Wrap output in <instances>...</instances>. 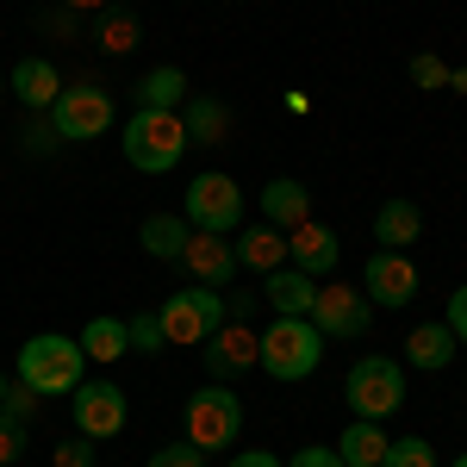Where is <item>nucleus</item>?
<instances>
[{
    "instance_id": "f257e3e1",
    "label": "nucleus",
    "mask_w": 467,
    "mask_h": 467,
    "mask_svg": "<svg viewBox=\"0 0 467 467\" xmlns=\"http://www.w3.org/2000/svg\"><path fill=\"white\" fill-rule=\"evenodd\" d=\"M13 374H19V387H32L37 399H57V393H75V387L88 380V356H81L75 337L44 330V337H26V343H19Z\"/></svg>"
},
{
    "instance_id": "f03ea898",
    "label": "nucleus",
    "mask_w": 467,
    "mask_h": 467,
    "mask_svg": "<svg viewBox=\"0 0 467 467\" xmlns=\"http://www.w3.org/2000/svg\"><path fill=\"white\" fill-rule=\"evenodd\" d=\"M119 144H125V162H131L138 175H169L181 156H187L181 112H131L125 131H119Z\"/></svg>"
},
{
    "instance_id": "7ed1b4c3",
    "label": "nucleus",
    "mask_w": 467,
    "mask_h": 467,
    "mask_svg": "<svg viewBox=\"0 0 467 467\" xmlns=\"http://www.w3.org/2000/svg\"><path fill=\"white\" fill-rule=\"evenodd\" d=\"M262 337V368L275 374V380H306V374H318L324 361V330L312 318H275L268 330H255Z\"/></svg>"
},
{
    "instance_id": "20e7f679",
    "label": "nucleus",
    "mask_w": 467,
    "mask_h": 467,
    "mask_svg": "<svg viewBox=\"0 0 467 467\" xmlns=\"http://www.w3.org/2000/svg\"><path fill=\"white\" fill-rule=\"evenodd\" d=\"M156 318H162L169 349H175V343H181V349H200L218 324H224V293L200 287V281H193V287H175L169 299H162V312H156Z\"/></svg>"
},
{
    "instance_id": "39448f33",
    "label": "nucleus",
    "mask_w": 467,
    "mask_h": 467,
    "mask_svg": "<svg viewBox=\"0 0 467 467\" xmlns=\"http://www.w3.org/2000/svg\"><path fill=\"white\" fill-rule=\"evenodd\" d=\"M181 218H187L193 231L237 237V231H244V187H237L231 175H218V169H206V175L187 181V206H181Z\"/></svg>"
},
{
    "instance_id": "423d86ee",
    "label": "nucleus",
    "mask_w": 467,
    "mask_h": 467,
    "mask_svg": "<svg viewBox=\"0 0 467 467\" xmlns=\"http://www.w3.org/2000/svg\"><path fill=\"white\" fill-rule=\"evenodd\" d=\"M237 436H244V399L231 393L224 380H218V387H200V393L187 399V442H193V449L218 455V449H231Z\"/></svg>"
},
{
    "instance_id": "0eeeda50",
    "label": "nucleus",
    "mask_w": 467,
    "mask_h": 467,
    "mask_svg": "<svg viewBox=\"0 0 467 467\" xmlns=\"http://www.w3.org/2000/svg\"><path fill=\"white\" fill-rule=\"evenodd\" d=\"M343 399L356 418H393L405 405V374H399L393 356H361L349 374H343Z\"/></svg>"
},
{
    "instance_id": "6e6552de",
    "label": "nucleus",
    "mask_w": 467,
    "mask_h": 467,
    "mask_svg": "<svg viewBox=\"0 0 467 467\" xmlns=\"http://www.w3.org/2000/svg\"><path fill=\"white\" fill-rule=\"evenodd\" d=\"M69 418L81 436H94V442H107V436L125 431V418H131V399H125V387L119 380H107V374H94V380H81L69 393Z\"/></svg>"
},
{
    "instance_id": "1a4fd4ad",
    "label": "nucleus",
    "mask_w": 467,
    "mask_h": 467,
    "mask_svg": "<svg viewBox=\"0 0 467 467\" xmlns=\"http://www.w3.org/2000/svg\"><path fill=\"white\" fill-rule=\"evenodd\" d=\"M50 125L63 144H88V138H107L112 131V100L107 88H63L57 107H50Z\"/></svg>"
},
{
    "instance_id": "9d476101",
    "label": "nucleus",
    "mask_w": 467,
    "mask_h": 467,
    "mask_svg": "<svg viewBox=\"0 0 467 467\" xmlns=\"http://www.w3.org/2000/svg\"><path fill=\"white\" fill-rule=\"evenodd\" d=\"M200 356H206V374H213V380H237V374L262 368V337H255V324L224 318L213 337L200 343Z\"/></svg>"
},
{
    "instance_id": "9b49d317",
    "label": "nucleus",
    "mask_w": 467,
    "mask_h": 467,
    "mask_svg": "<svg viewBox=\"0 0 467 467\" xmlns=\"http://www.w3.org/2000/svg\"><path fill=\"white\" fill-rule=\"evenodd\" d=\"M361 293H368V306H411L418 299V268H411V255L405 250H374L368 255V268H361Z\"/></svg>"
},
{
    "instance_id": "f8f14e48",
    "label": "nucleus",
    "mask_w": 467,
    "mask_h": 467,
    "mask_svg": "<svg viewBox=\"0 0 467 467\" xmlns=\"http://www.w3.org/2000/svg\"><path fill=\"white\" fill-rule=\"evenodd\" d=\"M368 293L361 287H318V299H312V324L324 330V343L330 337H368Z\"/></svg>"
},
{
    "instance_id": "ddd939ff",
    "label": "nucleus",
    "mask_w": 467,
    "mask_h": 467,
    "mask_svg": "<svg viewBox=\"0 0 467 467\" xmlns=\"http://www.w3.org/2000/svg\"><path fill=\"white\" fill-rule=\"evenodd\" d=\"M181 268L200 281V287H231L237 281V250H231V237H213V231H193L187 237V250H181Z\"/></svg>"
},
{
    "instance_id": "4468645a",
    "label": "nucleus",
    "mask_w": 467,
    "mask_h": 467,
    "mask_svg": "<svg viewBox=\"0 0 467 467\" xmlns=\"http://www.w3.org/2000/svg\"><path fill=\"white\" fill-rule=\"evenodd\" d=\"M287 262L299 268V275H330L337 262H343V244H337V231L330 224H318V218H306V224H293L287 231Z\"/></svg>"
},
{
    "instance_id": "2eb2a0df",
    "label": "nucleus",
    "mask_w": 467,
    "mask_h": 467,
    "mask_svg": "<svg viewBox=\"0 0 467 467\" xmlns=\"http://www.w3.org/2000/svg\"><path fill=\"white\" fill-rule=\"evenodd\" d=\"M231 250H237V268L275 275V268H287V231H275V224L262 218V224H250V231L231 237Z\"/></svg>"
},
{
    "instance_id": "dca6fc26",
    "label": "nucleus",
    "mask_w": 467,
    "mask_h": 467,
    "mask_svg": "<svg viewBox=\"0 0 467 467\" xmlns=\"http://www.w3.org/2000/svg\"><path fill=\"white\" fill-rule=\"evenodd\" d=\"M262 299L275 306V318H312V299H318V281L312 275H299V268H275V275H262Z\"/></svg>"
},
{
    "instance_id": "f3484780",
    "label": "nucleus",
    "mask_w": 467,
    "mask_h": 467,
    "mask_svg": "<svg viewBox=\"0 0 467 467\" xmlns=\"http://www.w3.org/2000/svg\"><path fill=\"white\" fill-rule=\"evenodd\" d=\"M6 94H13L19 107H32V112H50L57 94H63V81H57V69H50L44 57H19L13 75H6Z\"/></svg>"
},
{
    "instance_id": "a211bd4d",
    "label": "nucleus",
    "mask_w": 467,
    "mask_h": 467,
    "mask_svg": "<svg viewBox=\"0 0 467 467\" xmlns=\"http://www.w3.org/2000/svg\"><path fill=\"white\" fill-rule=\"evenodd\" d=\"M262 218H268L275 231L306 224V218H312V187H299L293 175H275L268 187H262Z\"/></svg>"
},
{
    "instance_id": "6ab92c4d",
    "label": "nucleus",
    "mask_w": 467,
    "mask_h": 467,
    "mask_svg": "<svg viewBox=\"0 0 467 467\" xmlns=\"http://www.w3.org/2000/svg\"><path fill=\"white\" fill-rule=\"evenodd\" d=\"M181 131H187V144H224L231 138V112L213 94H187L181 100Z\"/></svg>"
},
{
    "instance_id": "aec40b11",
    "label": "nucleus",
    "mask_w": 467,
    "mask_h": 467,
    "mask_svg": "<svg viewBox=\"0 0 467 467\" xmlns=\"http://www.w3.org/2000/svg\"><path fill=\"white\" fill-rule=\"evenodd\" d=\"M418 237H424L418 200H387V206L374 213V244H380V250H411Z\"/></svg>"
},
{
    "instance_id": "412c9836",
    "label": "nucleus",
    "mask_w": 467,
    "mask_h": 467,
    "mask_svg": "<svg viewBox=\"0 0 467 467\" xmlns=\"http://www.w3.org/2000/svg\"><path fill=\"white\" fill-rule=\"evenodd\" d=\"M393 436L380 431V418H349V431L337 436V462L343 467H380Z\"/></svg>"
},
{
    "instance_id": "4be33fe9",
    "label": "nucleus",
    "mask_w": 467,
    "mask_h": 467,
    "mask_svg": "<svg viewBox=\"0 0 467 467\" xmlns=\"http://www.w3.org/2000/svg\"><path fill=\"white\" fill-rule=\"evenodd\" d=\"M455 349H462V343H455V330H449V324H418V330L405 337V361H411V368H424V374H442V368L455 361Z\"/></svg>"
},
{
    "instance_id": "5701e85b",
    "label": "nucleus",
    "mask_w": 467,
    "mask_h": 467,
    "mask_svg": "<svg viewBox=\"0 0 467 467\" xmlns=\"http://www.w3.org/2000/svg\"><path fill=\"white\" fill-rule=\"evenodd\" d=\"M75 343H81V356L94 361V368H107V361L131 356V330H125V318H107V312L81 324V337H75Z\"/></svg>"
},
{
    "instance_id": "b1692460",
    "label": "nucleus",
    "mask_w": 467,
    "mask_h": 467,
    "mask_svg": "<svg viewBox=\"0 0 467 467\" xmlns=\"http://www.w3.org/2000/svg\"><path fill=\"white\" fill-rule=\"evenodd\" d=\"M138 237H144V250L156 255V262H181V250H187V237H193V224H187L181 213H150Z\"/></svg>"
},
{
    "instance_id": "393cba45",
    "label": "nucleus",
    "mask_w": 467,
    "mask_h": 467,
    "mask_svg": "<svg viewBox=\"0 0 467 467\" xmlns=\"http://www.w3.org/2000/svg\"><path fill=\"white\" fill-rule=\"evenodd\" d=\"M181 100H187V75L175 63H162L138 81V112H181Z\"/></svg>"
},
{
    "instance_id": "a878e982",
    "label": "nucleus",
    "mask_w": 467,
    "mask_h": 467,
    "mask_svg": "<svg viewBox=\"0 0 467 467\" xmlns=\"http://www.w3.org/2000/svg\"><path fill=\"white\" fill-rule=\"evenodd\" d=\"M94 37H100V50H112V57H125V50L138 44V13H119V6H100V19H94Z\"/></svg>"
},
{
    "instance_id": "bb28decb",
    "label": "nucleus",
    "mask_w": 467,
    "mask_h": 467,
    "mask_svg": "<svg viewBox=\"0 0 467 467\" xmlns=\"http://www.w3.org/2000/svg\"><path fill=\"white\" fill-rule=\"evenodd\" d=\"M380 467H436V449L424 436H393L387 455H380Z\"/></svg>"
},
{
    "instance_id": "cd10ccee",
    "label": "nucleus",
    "mask_w": 467,
    "mask_h": 467,
    "mask_svg": "<svg viewBox=\"0 0 467 467\" xmlns=\"http://www.w3.org/2000/svg\"><path fill=\"white\" fill-rule=\"evenodd\" d=\"M125 330H131V349H138V356H162V349H169V337H162V318H156V312L125 318Z\"/></svg>"
},
{
    "instance_id": "c85d7f7f",
    "label": "nucleus",
    "mask_w": 467,
    "mask_h": 467,
    "mask_svg": "<svg viewBox=\"0 0 467 467\" xmlns=\"http://www.w3.org/2000/svg\"><path fill=\"white\" fill-rule=\"evenodd\" d=\"M150 467H206V449H193V442L181 436V442H162V449L150 455Z\"/></svg>"
},
{
    "instance_id": "c756f323",
    "label": "nucleus",
    "mask_w": 467,
    "mask_h": 467,
    "mask_svg": "<svg viewBox=\"0 0 467 467\" xmlns=\"http://www.w3.org/2000/svg\"><path fill=\"white\" fill-rule=\"evenodd\" d=\"M26 442H32V431H26L19 418H6V411H0V467L19 462V455H26Z\"/></svg>"
},
{
    "instance_id": "7c9ffc66",
    "label": "nucleus",
    "mask_w": 467,
    "mask_h": 467,
    "mask_svg": "<svg viewBox=\"0 0 467 467\" xmlns=\"http://www.w3.org/2000/svg\"><path fill=\"white\" fill-rule=\"evenodd\" d=\"M411 81H418V88H449V63H442V57H431V50H418V57H411Z\"/></svg>"
},
{
    "instance_id": "2f4dec72",
    "label": "nucleus",
    "mask_w": 467,
    "mask_h": 467,
    "mask_svg": "<svg viewBox=\"0 0 467 467\" xmlns=\"http://www.w3.org/2000/svg\"><path fill=\"white\" fill-rule=\"evenodd\" d=\"M94 436H69V442H57V467H94Z\"/></svg>"
},
{
    "instance_id": "473e14b6",
    "label": "nucleus",
    "mask_w": 467,
    "mask_h": 467,
    "mask_svg": "<svg viewBox=\"0 0 467 467\" xmlns=\"http://www.w3.org/2000/svg\"><path fill=\"white\" fill-rule=\"evenodd\" d=\"M255 306H262V293H224V318H237V324H250Z\"/></svg>"
},
{
    "instance_id": "72a5a7b5",
    "label": "nucleus",
    "mask_w": 467,
    "mask_h": 467,
    "mask_svg": "<svg viewBox=\"0 0 467 467\" xmlns=\"http://www.w3.org/2000/svg\"><path fill=\"white\" fill-rule=\"evenodd\" d=\"M449 330H455V343H467V287H455V299H449Z\"/></svg>"
},
{
    "instance_id": "f704fd0d",
    "label": "nucleus",
    "mask_w": 467,
    "mask_h": 467,
    "mask_svg": "<svg viewBox=\"0 0 467 467\" xmlns=\"http://www.w3.org/2000/svg\"><path fill=\"white\" fill-rule=\"evenodd\" d=\"M287 467H343V462H337V449H318V442H312V449H299Z\"/></svg>"
},
{
    "instance_id": "c9c22d12",
    "label": "nucleus",
    "mask_w": 467,
    "mask_h": 467,
    "mask_svg": "<svg viewBox=\"0 0 467 467\" xmlns=\"http://www.w3.org/2000/svg\"><path fill=\"white\" fill-rule=\"evenodd\" d=\"M231 467H287V462L268 455V449H244V455H231Z\"/></svg>"
},
{
    "instance_id": "e433bc0d",
    "label": "nucleus",
    "mask_w": 467,
    "mask_h": 467,
    "mask_svg": "<svg viewBox=\"0 0 467 467\" xmlns=\"http://www.w3.org/2000/svg\"><path fill=\"white\" fill-rule=\"evenodd\" d=\"M44 144H57V125H32L26 131V150H44Z\"/></svg>"
},
{
    "instance_id": "4c0bfd02",
    "label": "nucleus",
    "mask_w": 467,
    "mask_h": 467,
    "mask_svg": "<svg viewBox=\"0 0 467 467\" xmlns=\"http://www.w3.org/2000/svg\"><path fill=\"white\" fill-rule=\"evenodd\" d=\"M449 94H467V69H449Z\"/></svg>"
},
{
    "instance_id": "58836bf2",
    "label": "nucleus",
    "mask_w": 467,
    "mask_h": 467,
    "mask_svg": "<svg viewBox=\"0 0 467 467\" xmlns=\"http://www.w3.org/2000/svg\"><path fill=\"white\" fill-rule=\"evenodd\" d=\"M69 6H94V13H100V6H107V0H69Z\"/></svg>"
},
{
    "instance_id": "ea45409f",
    "label": "nucleus",
    "mask_w": 467,
    "mask_h": 467,
    "mask_svg": "<svg viewBox=\"0 0 467 467\" xmlns=\"http://www.w3.org/2000/svg\"><path fill=\"white\" fill-rule=\"evenodd\" d=\"M449 467H467V455H455V462H449Z\"/></svg>"
},
{
    "instance_id": "a19ab883",
    "label": "nucleus",
    "mask_w": 467,
    "mask_h": 467,
    "mask_svg": "<svg viewBox=\"0 0 467 467\" xmlns=\"http://www.w3.org/2000/svg\"><path fill=\"white\" fill-rule=\"evenodd\" d=\"M0 399H6V374H0Z\"/></svg>"
},
{
    "instance_id": "79ce46f5",
    "label": "nucleus",
    "mask_w": 467,
    "mask_h": 467,
    "mask_svg": "<svg viewBox=\"0 0 467 467\" xmlns=\"http://www.w3.org/2000/svg\"><path fill=\"white\" fill-rule=\"evenodd\" d=\"M0 94H6V81H0Z\"/></svg>"
}]
</instances>
